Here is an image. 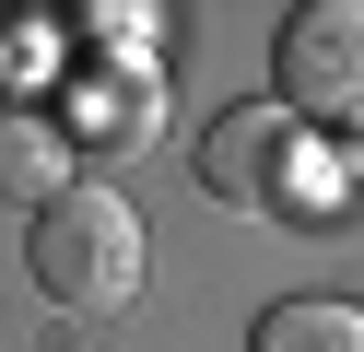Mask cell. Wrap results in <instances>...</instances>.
Wrapping results in <instances>:
<instances>
[{"mask_svg":"<svg viewBox=\"0 0 364 352\" xmlns=\"http://www.w3.org/2000/svg\"><path fill=\"white\" fill-rule=\"evenodd\" d=\"M141 211L118 200V188H59L48 211H36L24 235V270L48 305H71V317H118L129 294H141Z\"/></svg>","mask_w":364,"mask_h":352,"instance_id":"6da1fadb","label":"cell"},{"mask_svg":"<svg viewBox=\"0 0 364 352\" xmlns=\"http://www.w3.org/2000/svg\"><path fill=\"white\" fill-rule=\"evenodd\" d=\"M200 188H212L223 211H259V223H341L329 211V176H317L306 129H294L282 106H223L212 129H200Z\"/></svg>","mask_w":364,"mask_h":352,"instance_id":"7a4b0ae2","label":"cell"},{"mask_svg":"<svg viewBox=\"0 0 364 352\" xmlns=\"http://www.w3.org/2000/svg\"><path fill=\"white\" fill-rule=\"evenodd\" d=\"M282 106L294 117H364V0H306L282 12Z\"/></svg>","mask_w":364,"mask_h":352,"instance_id":"3957f363","label":"cell"},{"mask_svg":"<svg viewBox=\"0 0 364 352\" xmlns=\"http://www.w3.org/2000/svg\"><path fill=\"white\" fill-rule=\"evenodd\" d=\"M71 188V129L48 106H0V200L12 211H48Z\"/></svg>","mask_w":364,"mask_h":352,"instance_id":"277c9868","label":"cell"},{"mask_svg":"<svg viewBox=\"0 0 364 352\" xmlns=\"http://www.w3.org/2000/svg\"><path fill=\"white\" fill-rule=\"evenodd\" d=\"M247 352H364V305H341V294H282V305H259Z\"/></svg>","mask_w":364,"mask_h":352,"instance_id":"5b68a950","label":"cell"}]
</instances>
